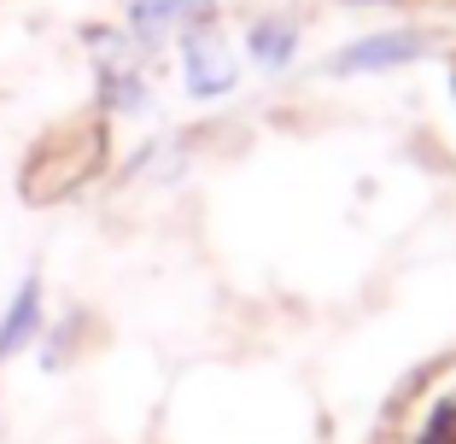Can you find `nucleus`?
<instances>
[{"mask_svg": "<svg viewBox=\"0 0 456 444\" xmlns=\"http://www.w3.org/2000/svg\"><path fill=\"white\" fill-rule=\"evenodd\" d=\"M182 82H188L193 100H223L240 82V59L228 53V41L211 24L182 29Z\"/></svg>", "mask_w": 456, "mask_h": 444, "instance_id": "1", "label": "nucleus"}, {"mask_svg": "<svg viewBox=\"0 0 456 444\" xmlns=\"http://www.w3.org/2000/svg\"><path fill=\"white\" fill-rule=\"evenodd\" d=\"M421 53H428V36H421V29H380V36L346 41V47L328 59V77H380V70H398Z\"/></svg>", "mask_w": 456, "mask_h": 444, "instance_id": "2", "label": "nucleus"}, {"mask_svg": "<svg viewBox=\"0 0 456 444\" xmlns=\"http://www.w3.org/2000/svg\"><path fill=\"white\" fill-rule=\"evenodd\" d=\"M216 18V0H129L123 29L134 41H164L170 29H200Z\"/></svg>", "mask_w": 456, "mask_h": 444, "instance_id": "3", "label": "nucleus"}, {"mask_svg": "<svg viewBox=\"0 0 456 444\" xmlns=\"http://www.w3.org/2000/svg\"><path fill=\"white\" fill-rule=\"evenodd\" d=\"M47 334V310H41V275H24L0 316V363H12L18 351H29L36 339Z\"/></svg>", "mask_w": 456, "mask_h": 444, "instance_id": "4", "label": "nucleus"}, {"mask_svg": "<svg viewBox=\"0 0 456 444\" xmlns=\"http://www.w3.org/2000/svg\"><path fill=\"white\" fill-rule=\"evenodd\" d=\"M246 59H252L257 70H287L298 59V18H281V12L257 18V24L246 29Z\"/></svg>", "mask_w": 456, "mask_h": 444, "instance_id": "5", "label": "nucleus"}, {"mask_svg": "<svg viewBox=\"0 0 456 444\" xmlns=\"http://www.w3.org/2000/svg\"><path fill=\"white\" fill-rule=\"evenodd\" d=\"M106 88H100V100H106V111H147V77L134 65H118V59H106Z\"/></svg>", "mask_w": 456, "mask_h": 444, "instance_id": "6", "label": "nucleus"}, {"mask_svg": "<svg viewBox=\"0 0 456 444\" xmlns=\"http://www.w3.org/2000/svg\"><path fill=\"white\" fill-rule=\"evenodd\" d=\"M416 444H456V404H439L428 416V427L416 432Z\"/></svg>", "mask_w": 456, "mask_h": 444, "instance_id": "7", "label": "nucleus"}]
</instances>
